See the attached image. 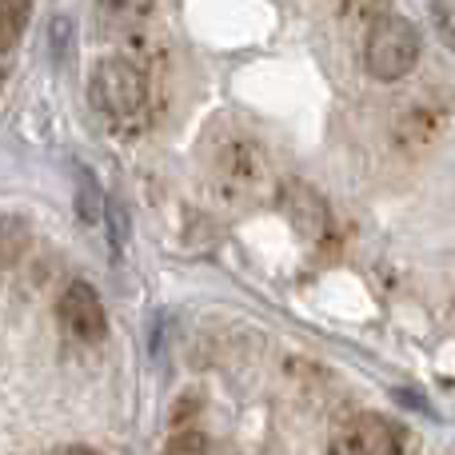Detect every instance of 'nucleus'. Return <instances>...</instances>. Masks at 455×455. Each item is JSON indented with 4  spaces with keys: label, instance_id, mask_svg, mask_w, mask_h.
I'll use <instances>...</instances> for the list:
<instances>
[{
    "label": "nucleus",
    "instance_id": "f257e3e1",
    "mask_svg": "<svg viewBox=\"0 0 455 455\" xmlns=\"http://www.w3.org/2000/svg\"><path fill=\"white\" fill-rule=\"evenodd\" d=\"M419 52H424V36H419L416 24L400 12L376 16L368 36H363V68H368V76L379 80V84L403 80L419 64Z\"/></svg>",
    "mask_w": 455,
    "mask_h": 455
},
{
    "label": "nucleus",
    "instance_id": "f03ea898",
    "mask_svg": "<svg viewBox=\"0 0 455 455\" xmlns=\"http://www.w3.org/2000/svg\"><path fill=\"white\" fill-rule=\"evenodd\" d=\"M88 100L100 116L116 120V124H132V120H140L144 100H148L144 72L132 60H120V56L100 60L92 68V80H88Z\"/></svg>",
    "mask_w": 455,
    "mask_h": 455
},
{
    "label": "nucleus",
    "instance_id": "7ed1b4c3",
    "mask_svg": "<svg viewBox=\"0 0 455 455\" xmlns=\"http://www.w3.org/2000/svg\"><path fill=\"white\" fill-rule=\"evenodd\" d=\"M56 315H60V328L68 336L84 339V344H100L108 336V312H104V299L92 283L72 280L68 288L60 291V304H56Z\"/></svg>",
    "mask_w": 455,
    "mask_h": 455
},
{
    "label": "nucleus",
    "instance_id": "20e7f679",
    "mask_svg": "<svg viewBox=\"0 0 455 455\" xmlns=\"http://www.w3.org/2000/svg\"><path fill=\"white\" fill-rule=\"evenodd\" d=\"M403 432L384 416H360L344 424V432L331 440V451H352V455H392L403 448Z\"/></svg>",
    "mask_w": 455,
    "mask_h": 455
},
{
    "label": "nucleus",
    "instance_id": "39448f33",
    "mask_svg": "<svg viewBox=\"0 0 455 455\" xmlns=\"http://www.w3.org/2000/svg\"><path fill=\"white\" fill-rule=\"evenodd\" d=\"M28 243H32L28 224L16 220V216H0V267L20 264V256L28 251Z\"/></svg>",
    "mask_w": 455,
    "mask_h": 455
},
{
    "label": "nucleus",
    "instance_id": "423d86ee",
    "mask_svg": "<svg viewBox=\"0 0 455 455\" xmlns=\"http://www.w3.org/2000/svg\"><path fill=\"white\" fill-rule=\"evenodd\" d=\"M28 12H32V0H0V52H8L24 36Z\"/></svg>",
    "mask_w": 455,
    "mask_h": 455
},
{
    "label": "nucleus",
    "instance_id": "0eeeda50",
    "mask_svg": "<svg viewBox=\"0 0 455 455\" xmlns=\"http://www.w3.org/2000/svg\"><path fill=\"white\" fill-rule=\"evenodd\" d=\"M76 212H80V220H84V224H96V220L104 216V192L96 188L92 172H84V168H80V196H76Z\"/></svg>",
    "mask_w": 455,
    "mask_h": 455
},
{
    "label": "nucleus",
    "instance_id": "6e6552de",
    "mask_svg": "<svg viewBox=\"0 0 455 455\" xmlns=\"http://www.w3.org/2000/svg\"><path fill=\"white\" fill-rule=\"evenodd\" d=\"M432 12H435V28H440L443 44H455V0H432Z\"/></svg>",
    "mask_w": 455,
    "mask_h": 455
},
{
    "label": "nucleus",
    "instance_id": "1a4fd4ad",
    "mask_svg": "<svg viewBox=\"0 0 455 455\" xmlns=\"http://www.w3.org/2000/svg\"><path fill=\"white\" fill-rule=\"evenodd\" d=\"M68 32H72L68 16H56V20H52V56H56V60H60L64 48H68Z\"/></svg>",
    "mask_w": 455,
    "mask_h": 455
},
{
    "label": "nucleus",
    "instance_id": "9d476101",
    "mask_svg": "<svg viewBox=\"0 0 455 455\" xmlns=\"http://www.w3.org/2000/svg\"><path fill=\"white\" fill-rule=\"evenodd\" d=\"M208 440L204 435H176V440H168V451H204Z\"/></svg>",
    "mask_w": 455,
    "mask_h": 455
}]
</instances>
